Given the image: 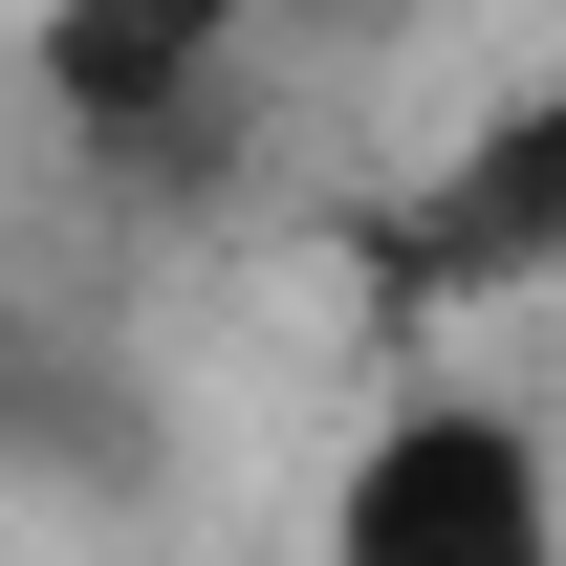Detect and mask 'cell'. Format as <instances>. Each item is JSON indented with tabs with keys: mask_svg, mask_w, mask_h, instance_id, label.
<instances>
[{
	"mask_svg": "<svg viewBox=\"0 0 566 566\" xmlns=\"http://www.w3.org/2000/svg\"><path fill=\"white\" fill-rule=\"evenodd\" d=\"M327 566H566L545 415L480 392V370H415V392L349 436V480H327Z\"/></svg>",
	"mask_w": 566,
	"mask_h": 566,
	"instance_id": "6da1fadb",
	"label": "cell"
},
{
	"mask_svg": "<svg viewBox=\"0 0 566 566\" xmlns=\"http://www.w3.org/2000/svg\"><path fill=\"white\" fill-rule=\"evenodd\" d=\"M370 283H392L415 327L566 283V87H523V109H458V153H436L415 197L370 218Z\"/></svg>",
	"mask_w": 566,
	"mask_h": 566,
	"instance_id": "7a4b0ae2",
	"label": "cell"
},
{
	"mask_svg": "<svg viewBox=\"0 0 566 566\" xmlns=\"http://www.w3.org/2000/svg\"><path fill=\"white\" fill-rule=\"evenodd\" d=\"M240 44H262V0H44L22 22V66L87 153H153L197 109H240Z\"/></svg>",
	"mask_w": 566,
	"mask_h": 566,
	"instance_id": "3957f363",
	"label": "cell"
}]
</instances>
